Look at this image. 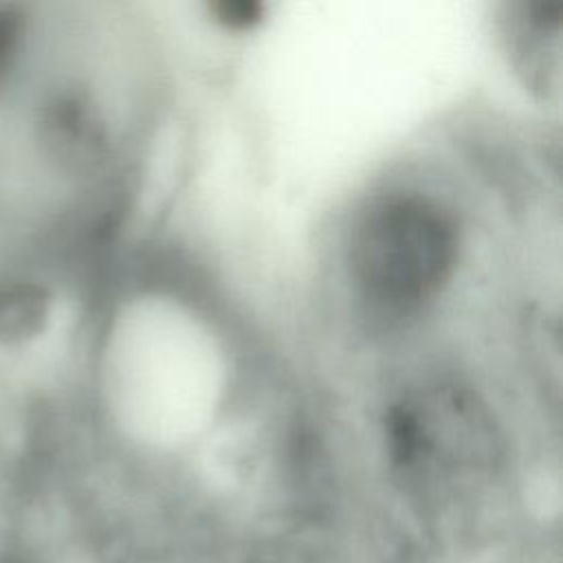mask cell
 <instances>
[{
  "instance_id": "6da1fadb",
  "label": "cell",
  "mask_w": 563,
  "mask_h": 563,
  "mask_svg": "<svg viewBox=\"0 0 563 563\" xmlns=\"http://www.w3.org/2000/svg\"><path fill=\"white\" fill-rule=\"evenodd\" d=\"M457 260V229L429 198L394 196L361 222L352 264L363 292L378 306L411 310L433 299Z\"/></svg>"
},
{
  "instance_id": "7a4b0ae2",
  "label": "cell",
  "mask_w": 563,
  "mask_h": 563,
  "mask_svg": "<svg viewBox=\"0 0 563 563\" xmlns=\"http://www.w3.org/2000/svg\"><path fill=\"white\" fill-rule=\"evenodd\" d=\"M37 139L57 165L77 169L101 152V125L90 103L73 92L53 95L40 110Z\"/></svg>"
},
{
  "instance_id": "3957f363",
  "label": "cell",
  "mask_w": 563,
  "mask_h": 563,
  "mask_svg": "<svg viewBox=\"0 0 563 563\" xmlns=\"http://www.w3.org/2000/svg\"><path fill=\"white\" fill-rule=\"evenodd\" d=\"M51 317L48 290L29 277L0 279V343L22 345L37 339Z\"/></svg>"
},
{
  "instance_id": "277c9868",
  "label": "cell",
  "mask_w": 563,
  "mask_h": 563,
  "mask_svg": "<svg viewBox=\"0 0 563 563\" xmlns=\"http://www.w3.org/2000/svg\"><path fill=\"white\" fill-rule=\"evenodd\" d=\"M561 26V2H532L521 7L517 15L512 37H515V53L528 79L537 86H548V70L550 55L556 57V44Z\"/></svg>"
},
{
  "instance_id": "5b68a950",
  "label": "cell",
  "mask_w": 563,
  "mask_h": 563,
  "mask_svg": "<svg viewBox=\"0 0 563 563\" xmlns=\"http://www.w3.org/2000/svg\"><path fill=\"white\" fill-rule=\"evenodd\" d=\"M26 13L20 4L0 2V95L11 84L26 42Z\"/></svg>"
},
{
  "instance_id": "8992f818",
  "label": "cell",
  "mask_w": 563,
  "mask_h": 563,
  "mask_svg": "<svg viewBox=\"0 0 563 563\" xmlns=\"http://www.w3.org/2000/svg\"><path fill=\"white\" fill-rule=\"evenodd\" d=\"M216 15L231 29H249L262 15V4L253 0H224L216 4Z\"/></svg>"
}]
</instances>
